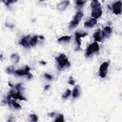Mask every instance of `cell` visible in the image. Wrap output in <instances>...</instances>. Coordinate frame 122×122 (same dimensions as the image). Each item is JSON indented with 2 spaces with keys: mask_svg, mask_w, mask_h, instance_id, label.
Here are the masks:
<instances>
[{
  "mask_svg": "<svg viewBox=\"0 0 122 122\" xmlns=\"http://www.w3.org/2000/svg\"><path fill=\"white\" fill-rule=\"evenodd\" d=\"M55 60L57 63L58 68L60 71L65 68H69L70 66V63L68 59L64 54H61L59 56L55 58Z\"/></svg>",
  "mask_w": 122,
  "mask_h": 122,
  "instance_id": "obj_1",
  "label": "cell"
},
{
  "mask_svg": "<svg viewBox=\"0 0 122 122\" xmlns=\"http://www.w3.org/2000/svg\"><path fill=\"white\" fill-rule=\"evenodd\" d=\"M83 16V14L82 12H78L74 16L73 20L70 23L69 28L70 29L72 30L76 28L79 24V23L81 21Z\"/></svg>",
  "mask_w": 122,
  "mask_h": 122,
  "instance_id": "obj_2",
  "label": "cell"
},
{
  "mask_svg": "<svg viewBox=\"0 0 122 122\" xmlns=\"http://www.w3.org/2000/svg\"><path fill=\"white\" fill-rule=\"evenodd\" d=\"M99 45L96 42H95L90 44L88 47L85 55L86 56H89L95 53L98 52L99 51Z\"/></svg>",
  "mask_w": 122,
  "mask_h": 122,
  "instance_id": "obj_3",
  "label": "cell"
},
{
  "mask_svg": "<svg viewBox=\"0 0 122 122\" xmlns=\"http://www.w3.org/2000/svg\"><path fill=\"white\" fill-rule=\"evenodd\" d=\"M108 66L109 64L107 62H104L100 65L99 68V75L101 78H104L105 77L107 74Z\"/></svg>",
  "mask_w": 122,
  "mask_h": 122,
  "instance_id": "obj_4",
  "label": "cell"
},
{
  "mask_svg": "<svg viewBox=\"0 0 122 122\" xmlns=\"http://www.w3.org/2000/svg\"><path fill=\"white\" fill-rule=\"evenodd\" d=\"M88 35V34L87 33H80L78 32L75 33V42L77 45V48L76 49L77 50H79L81 49V38H83Z\"/></svg>",
  "mask_w": 122,
  "mask_h": 122,
  "instance_id": "obj_5",
  "label": "cell"
},
{
  "mask_svg": "<svg viewBox=\"0 0 122 122\" xmlns=\"http://www.w3.org/2000/svg\"><path fill=\"white\" fill-rule=\"evenodd\" d=\"M122 4L120 1H117L113 4L112 5V9L113 14H114L115 15H121L122 13Z\"/></svg>",
  "mask_w": 122,
  "mask_h": 122,
  "instance_id": "obj_6",
  "label": "cell"
},
{
  "mask_svg": "<svg viewBox=\"0 0 122 122\" xmlns=\"http://www.w3.org/2000/svg\"><path fill=\"white\" fill-rule=\"evenodd\" d=\"M10 93L11 94L12 98L15 100L17 99L21 101H27V100L23 96H22L21 91H17L16 93H15L13 90H11L10 92Z\"/></svg>",
  "mask_w": 122,
  "mask_h": 122,
  "instance_id": "obj_7",
  "label": "cell"
},
{
  "mask_svg": "<svg viewBox=\"0 0 122 122\" xmlns=\"http://www.w3.org/2000/svg\"><path fill=\"white\" fill-rule=\"evenodd\" d=\"M70 4L69 1H63L60 2L57 5V9L61 12L64 11Z\"/></svg>",
  "mask_w": 122,
  "mask_h": 122,
  "instance_id": "obj_8",
  "label": "cell"
},
{
  "mask_svg": "<svg viewBox=\"0 0 122 122\" xmlns=\"http://www.w3.org/2000/svg\"><path fill=\"white\" fill-rule=\"evenodd\" d=\"M30 68L27 65L25 66L24 70H17L15 72V73L18 76H23V75H28L30 73Z\"/></svg>",
  "mask_w": 122,
  "mask_h": 122,
  "instance_id": "obj_9",
  "label": "cell"
},
{
  "mask_svg": "<svg viewBox=\"0 0 122 122\" xmlns=\"http://www.w3.org/2000/svg\"><path fill=\"white\" fill-rule=\"evenodd\" d=\"M102 12L100 8H97L93 9L91 15L94 19L99 18L102 15Z\"/></svg>",
  "mask_w": 122,
  "mask_h": 122,
  "instance_id": "obj_10",
  "label": "cell"
},
{
  "mask_svg": "<svg viewBox=\"0 0 122 122\" xmlns=\"http://www.w3.org/2000/svg\"><path fill=\"white\" fill-rule=\"evenodd\" d=\"M30 35H28L25 37L23 38L19 42V44L25 47H30L29 45V41L30 38Z\"/></svg>",
  "mask_w": 122,
  "mask_h": 122,
  "instance_id": "obj_11",
  "label": "cell"
},
{
  "mask_svg": "<svg viewBox=\"0 0 122 122\" xmlns=\"http://www.w3.org/2000/svg\"><path fill=\"white\" fill-rule=\"evenodd\" d=\"M97 24V20L94 18H91L90 20L85 22L84 26L87 28H93Z\"/></svg>",
  "mask_w": 122,
  "mask_h": 122,
  "instance_id": "obj_12",
  "label": "cell"
},
{
  "mask_svg": "<svg viewBox=\"0 0 122 122\" xmlns=\"http://www.w3.org/2000/svg\"><path fill=\"white\" fill-rule=\"evenodd\" d=\"M112 28L109 26H106L104 28L103 31H102V38L104 37H109V36L112 34Z\"/></svg>",
  "mask_w": 122,
  "mask_h": 122,
  "instance_id": "obj_13",
  "label": "cell"
},
{
  "mask_svg": "<svg viewBox=\"0 0 122 122\" xmlns=\"http://www.w3.org/2000/svg\"><path fill=\"white\" fill-rule=\"evenodd\" d=\"M93 37H94L95 42H101V41L102 37V34L101 32L100 29L94 34Z\"/></svg>",
  "mask_w": 122,
  "mask_h": 122,
  "instance_id": "obj_14",
  "label": "cell"
},
{
  "mask_svg": "<svg viewBox=\"0 0 122 122\" xmlns=\"http://www.w3.org/2000/svg\"><path fill=\"white\" fill-rule=\"evenodd\" d=\"M39 38V36H33L29 41V45L30 47H34L35 46L37 43L38 38Z\"/></svg>",
  "mask_w": 122,
  "mask_h": 122,
  "instance_id": "obj_15",
  "label": "cell"
},
{
  "mask_svg": "<svg viewBox=\"0 0 122 122\" xmlns=\"http://www.w3.org/2000/svg\"><path fill=\"white\" fill-rule=\"evenodd\" d=\"M79 86L78 85H76L74 86L73 90V96L74 98H77L79 97L80 95V93L79 91Z\"/></svg>",
  "mask_w": 122,
  "mask_h": 122,
  "instance_id": "obj_16",
  "label": "cell"
},
{
  "mask_svg": "<svg viewBox=\"0 0 122 122\" xmlns=\"http://www.w3.org/2000/svg\"><path fill=\"white\" fill-rule=\"evenodd\" d=\"M11 59L15 63H18L20 60V56L17 54H13L11 56Z\"/></svg>",
  "mask_w": 122,
  "mask_h": 122,
  "instance_id": "obj_17",
  "label": "cell"
},
{
  "mask_svg": "<svg viewBox=\"0 0 122 122\" xmlns=\"http://www.w3.org/2000/svg\"><path fill=\"white\" fill-rule=\"evenodd\" d=\"M71 39V36H64L58 39V41L60 43L69 42Z\"/></svg>",
  "mask_w": 122,
  "mask_h": 122,
  "instance_id": "obj_18",
  "label": "cell"
},
{
  "mask_svg": "<svg viewBox=\"0 0 122 122\" xmlns=\"http://www.w3.org/2000/svg\"><path fill=\"white\" fill-rule=\"evenodd\" d=\"M91 6L93 9L97 8H100L101 4L98 1H97V0H93L91 3Z\"/></svg>",
  "mask_w": 122,
  "mask_h": 122,
  "instance_id": "obj_19",
  "label": "cell"
},
{
  "mask_svg": "<svg viewBox=\"0 0 122 122\" xmlns=\"http://www.w3.org/2000/svg\"><path fill=\"white\" fill-rule=\"evenodd\" d=\"M8 103L9 104H12V105L14 107V108L17 109H21L22 108V106L19 103H18L15 100H12L11 102H10V101L8 102Z\"/></svg>",
  "mask_w": 122,
  "mask_h": 122,
  "instance_id": "obj_20",
  "label": "cell"
},
{
  "mask_svg": "<svg viewBox=\"0 0 122 122\" xmlns=\"http://www.w3.org/2000/svg\"><path fill=\"white\" fill-rule=\"evenodd\" d=\"M55 122H64V116L62 114H59L58 116L54 120Z\"/></svg>",
  "mask_w": 122,
  "mask_h": 122,
  "instance_id": "obj_21",
  "label": "cell"
},
{
  "mask_svg": "<svg viewBox=\"0 0 122 122\" xmlns=\"http://www.w3.org/2000/svg\"><path fill=\"white\" fill-rule=\"evenodd\" d=\"M30 120L33 122H37L38 118L37 115L35 114H31L29 116Z\"/></svg>",
  "mask_w": 122,
  "mask_h": 122,
  "instance_id": "obj_22",
  "label": "cell"
},
{
  "mask_svg": "<svg viewBox=\"0 0 122 122\" xmlns=\"http://www.w3.org/2000/svg\"><path fill=\"white\" fill-rule=\"evenodd\" d=\"M71 93V91L70 89H68L66 91V92L62 95V98L64 99H66L70 95Z\"/></svg>",
  "mask_w": 122,
  "mask_h": 122,
  "instance_id": "obj_23",
  "label": "cell"
},
{
  "mask_svg": "<svg viewBox=\"0 0 122 122\" xmlns=\"http://www.w3.org/2000/svg\"><path fill=\"white\" fill-rule=\"evenodd\" d=\"M16 2H17V1H15V0H8V1H4V2L5 3L6 5L8 6L10 4L15 3Z\"/></svg>",
  "mask_w": 122,
  "mask_h": 122,
  "instance_id": "obj_24",
  "label": "cell"
},
{
  "mask_svg": "<svg viewBox=\"0 0 122 122\" xmlns=\"http://www.w3.org/2000/svg\"><path fill=\"white\" fill-rule=\"evenodd\" d=\"M86 2V1H76V5L78 6H82Z\"/></svg>",
  "mask_w": 122,
  "mask_h": 122,
  "instance_id": "obj_25",
  "label": "cell"
},
{
  "mask_svg": "<svg viewBox=\"0 0 122 122\" xmlns=\"http://www.w3.org/2000/svg\"><path fill=\"white\" fill-rule=\"evenodd\" d=\"M6 72L8 73H12L14 72V69L13 67H11L9 68H7L6 69Z\"/></svg>",
  "mask_w": 122,
  "mask_h": 122,
  "instance_id": "obj_26",
  "label": "cell"
},
{
  "mask_svg": "<svg viewBox=\"0 0 122 122\" xmlns=\"http://www.w3.org/2000/svg\"><path fill=\"white\" fill-rule=\"evenodd\" d=\"M68 83H69V84H70L71 85H74L75 82H74V80H73L72 76H70V77L69 78V80Z\"/></svg>",
  "mask_w": 122,
  "mask_h": 122,
  "instance_id": "obj_27",
  "label": "cell"
},
{
  "mask_svg": "<svg viewBox=\"0 0 122 122\" xmlns=\"http://www.w3.org/2000/svg\"><path fill=\"white\" fill-rule=\"evenodd\" d=\"M15 89H16L17 91H21V89H22V83H18V84L16 85V86H15Z\"/></svg>",
  "mask_w": 122,
  "mask_h": 122,
  "instance_id": "obj_28",
  "label": "cell"
},
{
  "mask_svg": "<svg viewBox=\"0 0 122 122\" xmlns=\"http://www.w3.org/2000/svg\"><path fill=\"white\" fill-rule=\"evenodd\" d=\"M44 77H45L46 79H48V80H51L53 79V77H52V76L51 75H50V74H49L44 73Z\"/></svg>",
  "mask_w": 122,
  "mask_h": 122,
  "instance_id": "obj_29",
  "label": "cell"
},
{
  "mask_svg": "<svg viewBox=\"0 0 122 122\" xmlns=\"http://www.w3.org/2000/svg\"><path fill=\"white\" fill-rule=\"evenodd\" d=\"M48 115L51 117H53L55 115V112H52L49 113Z\"/></svg>",
  "mask_w": 122,
  "mask_h": 122,
  "instance_id": "obj_30",
  "label": "cell"
},
{
  "mask_svg": "<svg viewBox=\"0 0 122 122\" xmlns=\"http://www.w3.org/2000/svg\"><path fill=\"white\" fill-rule=\"evenodd\" d=\"M33 75L31 73L29 74L28 75H27V77H28V79H31L33 77Z\"/></svg>",
  "mask_w": 122,
  "mask_h": 122,
  "instance_id": "obj_31",
  "label": "cell"
},
{
  "mask_svg": "<svg viewBox=\"0 0 122 122\" xmlns=\"http://www.w3.org/2000/svg\"><path fill=\"white\" fill-rule=\"evenodd\" d=\"M40 63L42 64V65H45L46 64V63L44 61H41L40 62Z\"/></svg>",
  "mask_w": 122,
  "mask_h": 122,
  "instance_id": "obj_32",
  "label": "cell"
},
{
  "mask_svg": "<svg viewBox=\"0 0 122 122\" xmlns=\"http://www.w3.org/2000/svg\"><path fill=\"white\" fill-rule=\"evenodd\" d=\"M50 85H46L45 87V88H44V90H48V89H49V88L50 87Z\"/></svg>",
  "mask_w": 122,
  "mask_h": 122,
  "instance_id": "obj_33",
  "label": "cell"
},
{
  "mask_svg": "<svg viewBox=\"0 0 122 122\" xmlns=\"http://www.w3.org/2000/svg\"><path fill=\"white\" fill-rule=\"evenodd\" d=\"M8 85H9L11 87H12V88L13 87V85L10 82H8Z\"/></svg>",
  "mask_w": 122,
  "mask_h": 122,
  "instance_id": "obj_34",
  "label": "cell"
}]
</instances>
